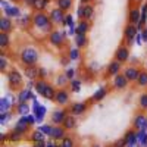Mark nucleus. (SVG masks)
<instances>
[{
    "mask_svg": "<svg viewBox=\"0 0 147 147\" xmlns=\"http://www.w3.org/2000/svg\"><path fill=\"white\" fill-rule=\"evenodd\" d=\"M146 69H147V62H146Z\"/></svg>",
    "mask_w": 147,
    "mask_h": 147,
    "instance_id": "obj_53",
    "label": "nucleus"
},
{
    "mask_svg": "<svg viewBox=\"0 0 147 147\" xmlns=\"http://www.w3.org/2000/svg\"><path fill=\"white\" fill-rule=\"evenodd\" d=\"M38 52L35 50L34 47H24L21 53H19V60L22 65L30 66V65H37L38 62Z\"/></svg>",
    "mask_w": 147,
    "mask_h": 147,
    "instance_id": "obj_3",
    "label": "nucleus"
},
{
    "mask_svg": "<svg viewBox=\"0 0 147 147\" xmlns=\"http://www.w3.org/2000/svg\"><path fill=\"white\" fill-rule=\"evenodd\" d=\"M50 19L55 25H59V24H65V18H66V12L60 7H55L50 10Z\"/></svg>",
    "mask_w": 147,
    "mask_h": 147,
    "instance_id": "obj_11",
    "label": "nucleus"
},
{
    "mask_svg": "<svg viewBox=\"0 0 147 147\" xmlns=\"http://www.w3.org/2000/svg\"><path fill=\"white\" fill-rule=\"evenodd\" d=\"M137 34H138V27L136 25V24H129L128 22V25L124 30V41L125 43H131L137 37Z\"/></svg>",
    "mask_w": 147,
    "mask_h": 147,
    "instance_id": "obj_14",
    "label": "nucleus"
},
{
    "mask_svg": "<svg viewBox=\"0 0 147 147\" xmlns=\"http://www.w3.org/2000/svg\"><path fill=\"white\" fill-rule=\"evenodd\" d=\"M91 2H94V0H81V3H91Z\"/></svg>",
    "mask_w": 147,
    "mask_h": 147,
    "instance_id": "obj_51",
    "label": "nucleus"
},
{
    "mask_svg": "<svg viewBox=\"0 0 147 147\" xmlns=\"http://www.w3.org/2000/svg\"><path fill=\"white\" fill-rule=\"evenodd\" d=\"M121 71H122V62H119V60H116V59H113L112 62L107 65V68H106V74H107L109 77L118 75Z\"/></svg>",
    "mask_w": 147,
    "mask_h": 147,
    "instance_id": "obj_19",
    "label": "nucleus"
},
{
    "mask_svg": "<svg viewBox=\"0 0 147 147\" xmlns=\"http://www.w3.org/2000/svg\"><path fill=\"white\" fill-rule=\"evenodd\" d=\"M141 35H143V40L147 41V27H144V28L141 30Z\"/></svg>",
    "mask_w": 147,
    "mask_h": 147,
    "instance_id": "obj_49",
    "label": "nucleus"
},
{
    "mask_svg": "<svg viewBox=\"0 0 147 147\" xmlns=\"http://www.w3.org/2000/svg\"><path fill=\"white\" fill-rule=\"evenodd\" d=\"M66 129L63 125H53V129H52V134H50V138L55 140V141H60L66 137Z\"/></svg>",
    "mask_w": 147,
    "mask_h": 147,
    "instance_id": "obj_16",
    "label": "nucleus"
},
{
    "mask_svg": "<svg viewBox=\"0 0 147 147\" xmlns=\"http://www.w3.org/2000/svg\"><path fill=\"white\" fill-rule=\"evenodd\" d=\"M55 125V124H53ZM53 125H50V124H43L41 127H40V129L46 134L47 137H50V134H52V129H53Z\"/></svg>",
    "mask_w": 147,
    "mask_h": 147,
    "instance_id": "obj_42",
    "label": "nucleus"
},
{
    "mask_svg": "<svg viewBox=\"0 0 147 147\" xmlns=\"http://www.w3.org/2000/svg\"><path fill=\"white\" fill-rule=\"evenodd\" d=\"M69 87H71V91L74 93H78L82 87V80H78V78H74L69 81Z\"/></svg>",
    "mask_w": 147,
    "mask_h": 147,
    "instance_id": "obj_36",
    "label": "nucleus"
},
{
    "mask_svg": "<svg viewBox=\"0 0 147 147\" xmlns=\"http://www.w3.org/2000/svg\"><path fill=\"white\" fill-rule=\"evenodd\" d=\"M65 75L69 78V81L74 80V78H75V69H74V68H68L66 72H65Z\"/></svg>",
    "mask_w": 147,
    "mask_h": 147,
    "instance_id": "obj_45",
    "label": "nucleus"
},
{
    "mask_svg": "<svg viewBox=\"0 0 147 147\" xmlns=\"http://www.w3.org/2000/svg\"><path fill=\"white\" fill-rule=\"evenodd\" d=\"M132 128L136 131H141V129H147V115L144 113V110L138 112L136 116H134L132 121Z\"/></svg>",
    "mask_w": 147,
    "mask_h": 147,
    "instance_id": "obj_10",
    "label": "nucleus"
},
{
    "mask_svg": "<svg viewBox=\"0 0 147 147\" xmlns=\"http://www.w3.org/2000/svg\"><path fill=\"white\" fill-rule=\"evenodd\" d=\"M30 127H31V124L28 122V119H27V116H24L19 122H16V125H15V131H18V132H22V134H27L28 131H30Z\"/></svg>",
    "mask_w": 147,
    "mask_h": 147,
    "instance_id": "obj_24",
    "label": "nucleus"
},
{
    "mask_svg": "<svg viewBox=\"0 0 147 147\" xmlns=\"http://www.w3.org/2000/svg\"><path fill=\"white\" fill-rule=\"evenodd\" d=\"M115 59L119 60V62L122 63H125L127 60L129 59V49L127 44H121L118 49H116V52H115Z\"/></svg>",
    "mask_w": 147,
    "mask_h": 147,
    "instance_id": "obj_15",
    "label": "nucleus"
},
{
    "mask_svg": "<svg viewBox=\"0 0 147 147\" xmlns=\"http://www.w3.org/2000/svg\"><path fill=\"white\" fill-rule=\"evenodd\" d=\"M34 90L38 93L40 96H43L44 99L53 100L57 88L55 87L52 82H49V81H46V80H35V81H34Z\"/></svg>",
    "mask_w": 147,
    "mask_h": 147,
    "instance_id": "obj_2",
    "label": "nucleus"
},
{
    "mask_svg": "<svg viewBox=\"0 0 147 147\" xmlns=\"http://www.w3.org/2000/svg\"><path fill=\"white\" fill-rule=\"evenodd\" d=\"M124 144L125 146H134V144H138V141H137V131L136 129H131V131H128L125 136H124Z\"/></svg>",
    "mask_w": 147,
    "mask_h": 147,
    "instance_id": "obj_25",
    "label": "nucleus"
},
{
    "mask_svg": "<svg viewBox=\"0 0 147 147\" xmlns=\"http://www.w3.org/2000/svg\"><path fill=\"white\" fill-rule=\"evenodd\" d=\"M18 25L19 27H24V28H28L30 25H32V15H24V16H19L18 18Z\"/></svg>",
    "mask_w": 147,
    "mask_h": 147,
    "instance_id": "obj_32",
    "label": "nucleus"
},
{
    "mask_svg": "<svg viewBox=\"0 0 147 147\" xmlns=\"http://www.w3.org/2000/svg\"><path fill=\"white\" fill-rule=\"evenodd\" d=\"M136 85L138 88H147V69H141L140 75L136 81Z\"/></svg>",
    "mask_w": 147,
    "mask_h": 147,
    "instance_id": "obj_28",
    "label": "nucleus"
},
{
    "mask_svg": "<svg viewBox=\"0 0 147 147\" xmlns=\"http://www.w3.org/2000/svg\"><path fill=\"white\" fill-rule=\"evenodd\" d=\"M30 140H31L35 146H46V134L38 128V129H35V131L31 132Z\"/></svg>",
    "mask_w": 147,
    "mask_h": 147,
    "instance_id": "obj_17",
    "label": "nucleus"
},
{
    "mask_svg": "<svg viewBox=\"0 0 147 147\" xmlns=\"http://www.w3.org/2000/svg\"><path fill=\"white\" fill-rule=\"evenodd\" d=\"M0 71L3 74H6L9 69H7V60H6V55H5V50H2V56H0Z\"/></svg>",
    "mask_w": 147,
    "mask_h": 147,
    "instance_id": "obj_38",
    "label": "nucleus"
},
{
    "mask_svg": "<svg viewBox=\"0 0 147 147\" xmlns=\"http://www.w3.org/2000/svg\"><path fill=\"white\" fill-rule=\"evenodd\" d=\"M62 125L65 127L66 131H74V129L77 128V116L72 115V113H68Z\"/></svg>",
    "mask_w": 147,
    "mask_h": 147,
    "instance_id": "obj_23",
    "label": "nucleus"
},
{
    "mask_svg": "<svg viewBox=\"0 0 147 147\" xmlns=\"http://www.w3.org/2000/svg\"><path fill=\"white\" fill-rule=\"evenodd\" d=\"M55 84L57 85L59 88L66 87V85H69V78L65 75V74H60V75H57V77H56V80H55Z\"/></svg>",
    "mask_w": 147,
    "mask_h": 147,
    "instance_id": "obj_33",
    "label": "nucleus"
},
{
    "mask_svg": "<svg viewBox=\"0 0 147 147\" xmlns=\"http://www.w3.org/2000/svg\"><path fill=\"white\" fill-rule=\"evenodd\" d=\"M6 77H7V82H9V87L16 91L18 88L22 87V82H24V77L22 74L18 69H9L6 72Z\"/></svg>",
    "mask_w": 147,
    "mask_h": 147,
    "instance_id": "obj_5",
    "label": "nucleus"
},
{
    "mask_svg": "<svg viewBox=\"0 0 147 147\" xmlns=\"http://www.w3.org/2000/svg\"><path fill=\"white\" fill-rule=\"evenodd\" d=\"M12 28H13V22H12V18L3 16L2 19H0V31H3V32H10Z\"/></svg>",
    "mask_w": 147,
    "mask_h": 147,
    "instance_id": "obj_26",
    "label": "nucleus"
},
{
    "mask_svg": "<svg viewBox=\"0 0 147 147\" xmlns=\"http://www.w3.org/2000/svg\"><path fill=\"white\" fill-rule=\"evenodd\" d=\"M78 18L84 21H91L94 18V6L91 3H81L78 7Z\"/></svg>",
    "mask_w": 147,
    "mask_h": 147,
    "instance_id": "obj_8",
    "label": "nucleus"
},
{
    "mask_svg": "<svg viewBox=\"0 0 147 147\" xmlns=\"http://www.w3.org/2000/svg\"><path fill=\"white\" fill-rule=\"evenodd\" d=\"M16 110L21 113V115H27L28 113V106H27V102H19L18 103V107Z\"/></svg>",
    "mask_w": 147,
    "mask_h": 147,
    "instance_id": "obj_41",
    "label": "nucleus"
},
{
    "mask_svg": "<svg viewBox=\"0 0 147 147\" xmlns=\"http://www.w3.org/2000/svg\"><path fill=\"white\" fill-rule=\"evenodd\" d=\"M30 91L28 90H22V93L19 94V102H27V99L30 97Z\"/></svg>",
    "mask_w": 147,
    "mask_h": 147,
    "instance_id": "obj_44",
    "label": "nucleus"
},
{
    "mask_svg": "<svg viewBox=\"0 0 147 147\" xmlns=\"http://www.w3.org/2000/svg\"><path fill=\"white\" fill-rule=\"evenodd\" d=\"M49 43L56 49H63L66 46V34L62 30H53L49 35Z\"/></svg>",
    "mask_w": 147,
    "mask_h": 147,
    "instance_id": "obj_4",
    "label": "nucleus"
},
{
    "mask_svg": "<svg viewBox=\"0 0 147 147\" xmlns=\"http://www.w3.org/2000/svg\"><path fill=\"white\" fill-rule=\"evenodd\" d=\"M55 3L57 7L63 9L65 12H69L72 9V5H74V0H55Z\"/></svg>",
    "mask_w": 147,
    "mask_h": 147,
    "instance_id": "obj_30",
    "label": "nucleus"
},
{
    "mask_svg": "<svg viewBox=\"0 0 147 147\" xmlns=\"http://www.w3.org/2000/svg\"><path fill=\"white\" fill-rule=\"evenodd\" d=\"M24 74H25V77L31 81H35L40 78V68L37 65H30L25 68V71H24Z\"/></svg>",
    "mask_w": 147,
    "mask_h": 147,
    "instance_id": "obj_20",
    "label": "nucleus"
},
{
    "mask_svg": "<svg viewBox=\"0 0 147 147\" xmlns=\"http://www.w3.org/2000/svg\"><path fill=\"white\" fill-rule=\"evenodd\" d=\"M140 18H141V10H140V5H136L132 6L129 10H128V22L129 24H137L140 22Z\"/></svg>",
    "mask_w": 147,
    "mask_h": 147,
    "instance_id": "obj_18",
    "label": "nucleus"
},
{
    "mask_svg": "<svg viewBox=\"0 0 147 147\" xmlns=\"http://www.w3.org/2000/svg\"><path fill=\"white\" fill-rule=\"evenodd\" d=\"M80 56H81V49H78L77 46L68 50V59L69 60H78Z\"/></svg>",
    "mask_w": 147,
    "mask_h": 147,
    "instance_id": "obj_34",
    "label": "nucleus"
},
{
    "mask_svg": "<svg viewBox=\"0 0 147 147\" xmlns=\"http://www.w3.org/2000/svg\"><path fill=\"white\" fill-rule=\"evenodd\" d=\"M90 100H84V102H77V103H72L68 109H69V113H72V115H75L77 118L78 116H82V115H85V112L88 110V107H90Z\"/></svg>",
    "mask_w": 147,
    "mask_h": 147,
    "instance_id": "obj_6",
    "label": "nucleus"
},
{
    "mask_svg": "<svg viewBox=\"0 0 147 147\" xmlns=\"http://www.w3.org/2000/svg\"><path fill=\"white\" fill-rule=\"evenodd\" d=\"M60 146H63V147L75 146V140H74V137H71V136H66L63 140H60Z\"/></svg>",
    "mask_w": 147,
    "mask_h": 147,
    "instance_id": "obj_39",
    "label": "nucleus"
},
{
    "mask_svg": "<svg viewBox=\"0 0 147 147\" xmlns=\"http://www.w3.org/2000/svg\"><path fill=\"white\" fill-rule=\"evenodd\" d=\"M49 3H50V0H40V2H38V5H37V10H46L47 9V6H49Z\"/></svg>",
    "mask_w": 147,
    "mask_h": 147,
    "instance_id": "obj_43",
    "label": "nucleus"
},
{
    "mask_svg": "<svg viewBox=\"0 0 147 147\" xmlns=\"http://www.w3.org/2000/svg\"><path fill=\"white\" fill-rule=\"evenodd\" d=\"M128 84H129V81L127 80V77L122 72H119L112 80V88L113 90H124V88H127Z\"/></svg>",
    "mask_w": 147,
    "mask_h": 147,
    "instance_id": "obj_12",
    "label": "nucleus"
},
{
    "mask_svg": "<svg viewBox=\"0 0 147 147\" xmlns=\"http://www.w3.org/2000/svg\"><path fill=\"white\" fill-rule=\"evenodd\" d=\"M10 2H19V0H10Z\"/></svg>",
    "mask_w": 147,
    "mask_h": 147,
    "instance_id": "obj_52",
    "label": "nucleus"
},
{
    "mask_svg": "<svg viewBox=\"0 0 147 147\" xmlns=\"http://www.w3.org/2000/svg\"><path fill=\"white\" fill-rule=\"evenodd\" d=\"M2 5L5 6V15L6 16H9V18H19L21 16V9L19 7H16V6H12V5H9V6H6V3H5V0L2 2Z\"/></svg>",
    "mask_w": 147,
    "mask_h": 147,
    "instance_id": "obj_22",
    "label": "nucleus"
},
{
    "mask_svg": "<svg viewBox=\"0 0 147 147\" xmlns=\"http://www.w3.org/2000/svg\"><path fill=\"white\" fill-rule=\"evenodd\" d=\"M75 44L78 49H85L88 44V38H87V34H77L75 35Z\"/></svg>",
    "mask_w": 147,
    "mask_h": 147,
    "instance_id": "obj_29",
    "label": "nucleus"
},
{
    "mask_svg": "<svg viewBox=\"0 0 147 147\" xmlns=\"http://www.w3.org/2000/svg\"><path fill=\"white\" fill-rule=\"evenodd\" d=\"M90 28H91V24H90V21L80 19V22H78V25H77L75 32H77V34H87Z\"/></svg>",
    "mask_w": 147,
    "mask_h": 147,
    "instance_id": "obj_27",
    "label": "nucleus"
},
{
    "mask_svg": "<svg viewBox=\"0 0 147 147\" xmlns=\"http://www.w3.org/2000/svg\"><path fill=\"white\" fill-rule=\"evenodd\" d=\"M72 24H74V21H72V15H66V18H65V25L72 27Z\"/></svg>",
    "mask_w": 147,
    "mask_h": 147,
    "instance_id": "obj_48",
    "label": "nucleus"
},
{
    "mask_svg": "<svg viewBox=\"0 0 147 147\" xmlns=\"http://www.w3.org/2000/svg\"><path fill=\"white\" fill-rule=\"evenodd\" d=\"M129 2H131V3H136V5H140L143 0H129Z\"/></svg>",
    "mask_w": 147,
    "mask_h": 147,
    "instance_id": "obj_50",
    "label": "nucleus"
},
{
    "mask_svg": "<svg viewBox=\"0 0 147 147\" xmlns=\"http://www.w3.org/2000/svg\"><path fill=\"white\" fill-rule=\"evenodd\" d=\"M137 106H138L140 110H147V91H144V93H141L138 96Z\"/></svg>",
    "mask_w": 147,
    "mask_h": 147,
    "instance_id": "obj_35",
    "label": "nucleus"
},
{
    "mask_svg": "<svg viewBox=\"0 0 147 147\" xmlns=\"http://www.w3.org/2000/svg\"><path fill=\"white\" fill-rule=\"evenodd\" d=\"M22 2L25 3L27 6H30V7H37V5H38L40 0H22Z\"/></svg>",
    "mask_w": 147,
    "mask_h": 147,
    "instance_id": "obj_46",
    "label": "nucleus"
},
{
    "mask_svg": "<svg viewBox=\"0 0 147 147\" xmlns=\"http://www.w3.org/2000/svg\"><path fill=\"white\" fill-rule=\"evenodd\" d=\"M62 107H63V106H62ZM62 107L56 109V110H53V112H52V115H50L52 124H55V125H62V124H63L66 115L69 113V109H62Z\"/></svg>",
    "mask_w": 147,
    "mask_h": 147,
    "instance_id": "obj_9",
    "label": "nucleus"
},
{
    "mask_svg": "<svg viewBox=\"0 0 147 147\" xmlns=\"http://www.w3.org/2000/svg\"><path fill=\"white\" fill-rule=\"evenodd\" d=\"M140 68L138 66H136V65H129V66H127V68H124V71H122V74L127 77V80L129 81V82H136L137 81V78H138V75H140Z\"/></svg>",
    "mask_w": 147,
    "mask_h": 147,
    "instance_id": "obj_13",
    "label": "nucleus"
},
{
    "mask_svg": "<svg viewBox=\"0 0 147 147\" xmlns=\"http://www.w3.org/2000/svg\"><path fill=\"white\" fill-rule=\"evenodd\" d=\"M69 100H71V93H69V90L66 87H62V88L56 90L55 99H53V102L56 105H59V106H68Z\"/></svg>",
    "mask_w": 147,
    "mask_h": 147,
    "instance_id": "obj_7",
    "label": "nucleus"
},
{
    "mask_svg": "<svg viewBox=\"0 0 147 147\" xmlns=\"http://www.w3.org/2000/svg\"><path fill=\"white\" fill-rule=\"evenodd\" d=\"M32 27L40 30V32L44 37H47V35H50V32L55 30V24L52 22L50 15H47L43 10H37L32 15Z\"/></svg>",
    "mask_w": 147,
    "mask_h": 147,
    "instance_id": "obj_1",
    "label": "nucleus"
},
{
    "mask_svg": "<svg viewBox=\"0 0 147 147\" xmlns=\"http://www.w3.org/2000/svg\"><path fill=\"white\" fill-rule=\"evenodd\" d=\"M147 129H141V131H137V141L138 144H147Z\"/></svg>",
    "mask_w": 147,
    "mask_h": 147,
    "instance_id": "obj_37",
    "label": "nucleus"
},
{
    "mask_svg": "<svg viewBox=\"0 0 147 147\" xmlns=\"http://www.w3.org/2000/svg\"><path fill=\"white\" fill-rule=\"evenodd\" d=\"M109 90H110V88L107 87V85H105V87H100V88L97 90V91H94V94L91 96L90 102H93V103H94V102H96V103H97V102H102V100L105 99V97L107 96Z\"/></svg>",
    "mask_w": 147,
    "mask_h": 147,
    "instance_id": "obj_21",
    "label": "nucleus"
},
{
    "mask_svg": "<svg viewBox=\"0 0 147 147\" xmlns=\"http://www.w3.org/2000/svg\"><path fill=\"white\" fill-rule=\"evenodd\" d=\"M10 46V37H9V32H0V47L2 50H6V49Z\"/></svg>",
    "mask_w": 147,
    "mask_h": 147,
    "instance_id": "obj_31",
    "label": "nucleus"
},
{
    "mask_svg": "<svg viewBox=\"0 0 147 147\" xmlns=\"http://www.w3.org/2000/svg\"><path fill=\"white\" fill-rule=\"evenodd\" d=\"M49 77V72H46L44 68H40V78L38 80H46Z\"/></svg>",
    "mask_w": 147,
    "mask_h": 147,
    "instance_id": "obj_47",
    "label": "nucleus"
},
{
    "mask_svg": "<svg viewBox=\"0 0 147 147\" xmlns=\"http://www.w3.org/2000/svg\"><path fill=\"white\" fill-rule=\"evenodd\" d=\"M24 136H25V134H22V132H18V131H12L10 134H9V140L10 141H19L21 138H24Z\"/></svg>",
    "mask_w": 147,
    "mask_h": 147,
    "instance_id": "obj_40",
    "label": "nucleus"
}]
</instances>
